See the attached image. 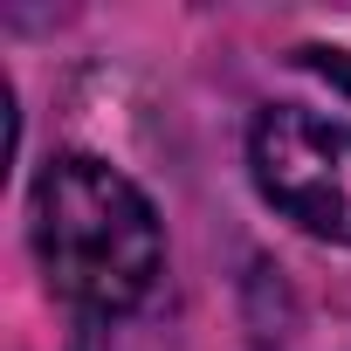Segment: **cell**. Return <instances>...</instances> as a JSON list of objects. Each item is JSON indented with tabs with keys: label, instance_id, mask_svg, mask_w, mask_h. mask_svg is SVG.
<instances>
[{
	"label": "cell",
	"instance_id": "cell-1",
	"mask_svg": "<svg viewBox=\"0 0 351 351\" xmlns=\"http://www.w3.org/2000/svg\"><path fill=\"white\" fill-rule=\"evenodd\" d=\"M35 248L49 282L76 303V310H131L152 296L165 241H158V214L152 200L104 158H49V172L35 180Z\"/></svg>",
	"mask_w": 351,
	"mask_h": 351
},
{
	"label": "cell",
	"instance_id": "cell-2",
	"mask_svg": "<svg viewBox=\"0 0 351 351\" xmlns=\"http://www.w3.org/2000/svg\"><path fill=\"white\" fill-rule=\"evenodd\" d=\"M248 165L276 214H289L303 234L351 248V124H330L303 104H276L248 131Z\"/></svg>",
	"mask_w": 351,
	"mask_h": 351
},
{
	"label": "cell",
	"instance_id": "cell-3",
	"mask_svg": "<svg viewBox=\"0 0 351 351\" xmlns=\"http://www.w3.org/2000/svg\"><path fill=\"white\" fill-rule=\"evenodd\" d=\"M296 56H303V69H317L324 83H337L351 97V49H296Z\"/></svg>",
	"mask_w": 351,
	"mask_h": 351
}]
</instances>
